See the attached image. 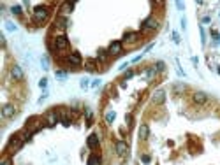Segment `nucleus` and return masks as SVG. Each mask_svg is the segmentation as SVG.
I'll return each mask as SVG.
<instances>
[{
  "label": "nucleus",
  "mask_w": 220,
  "mask_h": 165,
  "mask_svg": "<svg viewBox=\"0 0 220 165\" xmlns=\"http://www.w3.org/2000/svg\"><path fill=\"white\" fill-rule=\"evenodd\" d=\"M69 46H71V42L67 39V35H56L49 48L53 51H65V49H69Z\"/></svg>",
  "instance_id": "1"
},
{
  "label": "nucleus",
  "mask_w": 220,
  "mask_h": 165,
  "mask_svg": "<svg viewBox=\"0 0 220 165\" xmlns=\"http://www.w3.org/2000/svg\"><path fill=\"white\" fill-rule=\"evenodd\" d=\"M25 144V141H23V135L21 134H14L11 135L9 142H7V146H5V151H9V153H14V151H18L21 146Z\"/></svg>",
  "instance_id": "2"
},
{
  "label": "nucleus",
  "mask_w": 220,
  "mask_h": 165,
  "mask_svg": "<svg viewBox=\"0 0 220 165\" xmlns=\"http://www.w3.org/2000/svg\"><path fill=\"white\" fill-rule=\"evenodd\" d=\"M48 14H49V11H48L46 5H37L33 9V12H32V20L41 25V23H44V21L48 20Z\"/></svg>",
  "instance_id": "3"
},
{
  "label": "nucleus",
  "mask_w": 220,
  "mask_h": 165,
  "mask_svg": "<svg viewBox=\"0 0 220 165\" xmlns=\"http://www.w3.org/2000/svg\"><path fill=\"white\" fill-rule=\"evenodd\" d=\"M65 62H67V65H71V67H79L81 63H83V60H81V54L79 53H71V54H67V58H65Z\"/></svg>",
  "instance_id": "4"
},
{
  "label": "nucleus",
  "mask_w": 220,
  "mask_h": 165,
  "mask_svg": "<svg viewBox=\"0 0 220 165\" xmlns=\"http://www.w3.org/2000/svg\"><path fill=\"white\" fill-rule=\"evenodd\" d=\"M158 28V21L157 18H153V16H148L146 20L143 21V30L148 32V30H157Z\"/></svg>",
  "instance_id": "5"
},
{
  "label": "nucleus",
  "mask_w": 220,
  "mask_h": 165,
  "mask_svg": "<svg viewBox=\"0 0 220 165\" xmlns=\"http://www.w3.org/2000/svg\"><path fill=\"white\" fill-rule=\"evenodd\" d=\"M122 49H123L122 41H115V42H111V44H109V48H107V54H111V56L122 54Z\"/></svg>",
  "instance_id": "6"
},
{
  "label": "nucleus",
  "mask_w": 220,
  "mask_h": 165,
  "mask_svg": "<svg viewBox=\"0 0 220 165\" xmlns=\"http://www.w3.org/2000/svg\"><path fill=\"white\" fill-rule=\"evenodd\" d=\"M192 102L196 105H202V104L208 102V95L204 92H194L192 93Z\"/></svg>",
  "instance_id": "7"
},
{
  "label": "nucleus",
  "mask_w": 220,
  "mask_h": 165,
  "mask_svg": "<svg viewBox=\"0 0 220 165\" xmlns=\"http://www.w3.org/2000/svg\"><path fill=\"white\" fill-rule=\"evenodd\" d=\"M14 114H16V105H14V104H5V105L2 107V116H4L5 120L14 118Z\"/></svg>",
  "instance_id": "8"
},
{
  "label": "nucleus",
  "mask_w": 220,
  "mask_h": 165,
  "mask_svg": "<svg viewBox=\"0 0 220 165\" xmlns=\"http://www.w3.org/2000/svg\"><path fill=\"white\" fill-rule=\"evenodd\" d=\"M11 77H12L14 81H23V79H25V74H23L20 65H12V67H11Z\"/></svg>",
  "instance_id": "9"
},
{
  "label": "nucleus",
  "mask_w": 220,
  "mask_h": 165,
  "mask_svg": "<svg viewBox=\"0 0 220 165\" xmlns=\"http://www.w3.org/2000/svg\"><path fill=\"white\" fill-rule=\"evenodd\" d=\"M151 102L155 104V105L164 104V102H166V92H164V90H157V92H153V95H151Z\"/></svg>",
  "instance_id": "10"
},
{
  "label": "nucleus",
  "mask_w": 220,
  "mask_h": 165,
  "mask_svg": "<svg viewBox=\"0 0 220 165\" xmlns=\"http://www.w3.org/2000/svg\"><path fill=\"white\" fill-rule=\"evenodd\" d=\"M100 144V139H99V135L97 134H90L88 135V139H86V146L90 148V149H95V148H99Z\"/></svg>",
  "instance_id": "11"
},
{
  "label": "nucleus",
  "mask_w": 220,
  "mask_h": 165,
  "mask_svg": "<svg viewBox=\"0 0 220 165\" xmlns=\"http://www.w3.org/2000/svg\"><path fill=\"white\" fill-rule=\"evenodd\" d=\"M115 149H116V153L120 156H125L127 153H129V144H127L125 141H118L115 144Z\"/></svg>",
  "instance_id": "12"
},
{
  "label": "nucleus",
  "mask_w": 220,
  "mask_h": 165,
  "mask_svg": "<svg viewBox=\"0 0 220 165\" xmlns=\"http://www.w3.org/2000/svg\"><path fill=\"white\" fill-rule=\"evenodd\" d=\"M148 135H150V128H148V125H141V126H139V139H141V141H146Z\"/></svg>",
  "instance_id": "13"
},
{
  "label": "nucleus",
  "mask_w": 220,
  "mask_h": 165,
  "mask_svg": "<svg viewBox=\"0 0 220 165\" xmlns=\"http://www.w3.org/2000/svg\"><path fill=\"white\" fill-rule=\"evenodd\" d=\"M141 37V33H137V32H130V33H125V37H123V41H129V42H136L137 39Z\"/></svg>",
  "instance_id": "14"
},
{
  "label": "nucleus",
  "mask_w": 220,
  "mask_h": 165,
  "mask_svg": "<svg viewBox=\"0 0 220 165\" xmlns=\"http://www.w3.org/2000/svg\"><path fill=\"white\" fill-rule=\"evenodd\" d=\"M56 123H58V114H56V113H49V114H48V125H49V126H55Z\"/></svg>",
  "instance_id": "15"
},
{
  "label": "nucleus",
  "mask_w": 220,
  "mask_h": 165,
  "mask_svg": "<svg viewBox=\"0 0 220 165\" xmlns=\"http://www.w3.org/2000/svg\"><path fill=\"white\" fill-rule=\"evenodd\" d=\"M100 156L99 155H90L88 156V165H100Z\"/></svg>",
  "instance_id": "16"
},
{
  "label": "nucleus",
  "mask_w": 220,
  "mask_h": 165,
  "mask_svg": "<svg viewBox=\"0 0 220 165\" xmlns=\"http://www.w3.org/2000/svg\"><path fill=\"white\" fill-rule=\"evenodd\" d=\"M72 9H74V4H63V5H62V12H63V14L72 12Z\"/></svg>",
  "instance_id": "17"
},
{
  "label": "nucleus",
  "mask_w": 220,
  "mask_h": 165,
  "mask_svg": "<svg viewBox=\"0 0 220 165\" xmlns=\"http://www.w3.org/2000/svg\"><path fill=\"white\" fill-rule=\"evenodd\" d=\"M115 118H116V113L115 111H109V113L106 114V123H113Z\"/></svg>",
  "instance_id": "18"
},
{
  "label": "nucleus",
  "mask_w": 220,
  "mask_h": 165,
  "mask_svg": "<svg viewBox=\"0 0 220 165\" xmlns=\"http://www.w3.org/2000/svg\"><path fill=\"white\" fill-rule=\"evenodd\" d=\"M155 74H157V69H155V67H150V69L146 70V74H145V76H146V79L150 81V79H151V77H153Z\"/></svg>",
  "instance_id": "19"
},
{
  "label": "nucleus",
  "mask_w": 220,
  "mask_h": 165,
  "mask_svg": "<svg viewBox=\"0 0 220 165\" xmlns=\"http://www.w3.org/2000/svg\"><path fill=\"white\" fill-rule=\"evenodd\" d=\"M11 12H12V14H16V16H20V14H21V7H20V5H12Z\"/></svg>",
  "instance_id": "20"
},
{
  "label": "nucleus",
  "mask_w": 220,
  "mask_h": 165,
  "mask_svg": "<svg viewBox=\"0 0 220 165\" xmlns=\"http://www.w3.org/2000/svg\"><path fill=\"white\" fill-rule=\"evenodd\" d=\"M86 69H88V70H94V69H95V62H94V60H88V62H86Z\"/></svg>",
  "instance_id": "21"
},
{
  "label": "nucleus",
  "mask_w": 220,
  "mask_h": 165,
  "mask_svg": "<svg viewBox=\"0 0 220 165\" xmlns=\"http://www.w3.org/2000/svg\"><path fill=\"white\" fill-rule=\"evenodd\" d=\"M41 63H42V69H44V70H48V69H49V67H48V58H46V56L41 60Z\"/></svg>",
  "instance_id": "22"
},
{
  "label": "nucleus",
  "mask_w": 220,
  "mask_h": 165,
  "mask_svg": "<svg viewBox=\"0 0 220 165\" xmlns=\"http://www.w3.org/2000/svg\"><path fill=\"white\" fill-rule=\"evenodd\" d=\"M106 56H107V49L106 51H99V60H106Z\"/></svg>",
  "instance_id": "23"
},
{
  "label": "nucleus",
  "mask_w": 220,
  "mask_h": 165,
  "mask_svg": "<svg viewBox=\"0 0 220 165\" xmlns=\"http://www.w3.org/2000/svg\"><path fill=\"white\" fill-rule=\"evenodd\" d=\"M155 69H157V72H160V70H164V62H157V65H155Z\"/></svg>",
  "instance_id": "24"
},
{
  "label": "nucleus",
  "mask_w": 220,
  "mask_h": 165,
  "mask_svg": "<svg viewBox=\"0 0 220 165\" xmlns=\"http://www.w3.org/2000/svg\"><path fill=\"white\" fill-rule=\"evenodd\" d=\"M65 76H67V74L63 72V70H56V77H58V79H65Z\"/></svg>",
  "instance_id": "25"
},
{
  "label": "nucleus",
  "mask_w": 220,
  "mask_h": 165,
  "mask_svg": "<svg viewBox=\"0 0 220 165\" xmlns=\"http://www.w3.org/2000/svg\"><path fill=\"white\" fill-rule=\"evenodd\" d=\"M39 86H41V88H46V86H48V79H46V77H42L41 81H39Z\"/></svg>",
  "instance_id": "26"
},
{
  "label": "nucleus",
  "mask_w": 220,
  "mask_h": 165,
  "mask_svg": "<svg viewBox=\"0 0 220 165\" xmlns=\"http://www.w3.org/2000/svg\"><path fill=\"white\" fill-rule=\"evenodd\" d=\"M88 84H90V82H88V79H86V77H83V79H81V88H88Z\"/></svg>",
  "instance_id": "27"
},
{
  "label": "nucleus",
  "mask_w": 220,
  "mask_h": 165,
  "mask_svg": "<svg viewBox=\"0 0 220 165\" xmlns=\"http://www.w3.org/2000/svg\"><path fill=\"white\" fill-rule=\"evenodd\" d=\"M141 160H143L145 163H150V160H151V158H150L148 155H143V156H141Z\"/></svg>",
  "instance_id": "28"
},
{
  "label": "nucleus",
  "mask_w": 220,
  "mask_h": 165,
  "mask_svg": "<svg viewBox=\"0 0 220 165\" xmlns=\"http://www.w3.org/2000/svg\"><path fill=\"white\" fill-rule=\"evenodd\" d=\"M0 165H12V163H11V160H9V158H4V160L0 162Z\"/></svg>",
  "instance_id": "29"
},
{
  "label": "nucleus",
  "mask_w": 220,
  "mask_h": 165,
  "mask_svg": "<svg viewBox=\"0 0 220 165\" xmlns=\"http://www.w3.org/2000/svg\"><path fill=\"white\" fill-rule=\"evenodd\" d=\"M132 76H134V72H132V70H129V72H125V81H127V79H130Z\"/></svg>",
  "instance_id": "30"
},
{
  "label": "nucleus",
  "mask_w": 220,
  "mask_h": 165,
  "mask_svg": "<svg viewBox=\"0 0 220 165\" xmlns=\"http://www.w3.org/2000/svg\"><path fill=\"white\" fill-rule=\"evenodd\" d=\"M7 28H9L11 32H14V30H16V25H12V23H7Z\"/></svg>",
  "instance_id": "31"
},
{
  "label": "nucleus",
  "mask_w": 220,
  "mask_h": 165,
  "mask_svg": "<svg viewBox=\"0 0 220 165\" xmlns=\"http://www.w3.org/2000/svg\"><path fill=\"white\" fill-rule=\"evenodd\" d=\"M99 84H100V79H94V82H92V86H94V88H97Z\"/></svg>",
  "instance_id": "32"
},
{
  "label": "nucleus",
  "mask_w": 220,
  "mask_h": 165,
  "mask_svg": "<svg viewBox=\"0 0 220 165\" xmlns=\"http://www.w3.org/2000/svg\"><path fill=\"white\" fill-rule=\"evenodd\" d=\"M174 90H176V92H183V90H185V86H176V88H174Z\"/></svg>",
  "instance_id": "33"
}]
</instances>
